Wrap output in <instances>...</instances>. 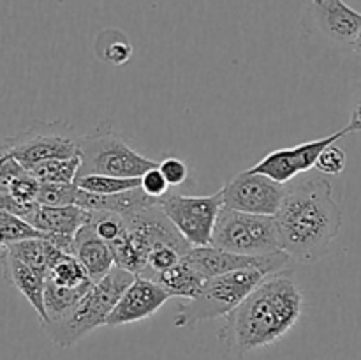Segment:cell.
Listing matches in <instances>:
<instances>
[{"label":"cell","instance_id":"cell-28","mask_svg":"<svg viewBox=\"0 0 361 360\" xmlns=\"http://www.w3.org/2000/svg\"><path fill=\"white\" fill-rule=\"evenodd\" d=\"M76 184H41L37 203L48 207H63V205H76Z\"/></svg>","mask_w":361,"mask_h":360},{"label":"cell","instance_id":"cell-5","mask_svg":"<svg viewBox=\"0 0 361 360\" xmlns=\"http://www.w3.org/2000/svg\"><path fill=\"white\" fill-rule=\"evenodd\" d=\"M270 272L263 268H243L229 274L204 279L196 296L180 304L175 327H192L201 321L228 316Z\"/></svg>","mask_w":361,"mask_h":360},{"label":"cell","instance_id":"cell-20","mask_svg":"<svg viewBox=\"0 0 361 360\" xmlns=\"http://www.w3.org/2000/svg\"><path fill=\"white\" fill-rule=\"evenodd\" d=\"M152 281L159 282L171 295V299L173 296H178V299L189 300L196 296V293L200 292V288L204 282V277L200 272H196V268L185 258H182L175 267L157 274Z\"/></svg>","mask_w":361,"mask_h":360},{"label":"cell","instance_id":"cell-2","mask_svg":"<svg viewBox=\"0 0 361 360\" xmlns=\"http://www.w3.org/2000/svg\"><path fill=\"white\" fill-rule=\"evenodd\" d=\"M303 306V292L291 270L271 272L226 316L222 341L242 355L275 344L296 327Z\"/></svg>","mask_w":361,"mask_h":360},{"label":"cell","instance_id":"cell-35","mask_svg":"<svg viewBox=\"0 0 361 360\" xmlns=\"http://www.w3.org/2000/svg\"><path fill=\"white\" fill-rule=\"evenodd\" d=\"M2 161H4V155H0V166H2Z\"/></svg>","mask_w":361,"mask_h":360},{"label":"cell","instance_id":"cell-25","mask_svg":"<svg viewBox=\"0 0 361 360\" xmlns=\"http://www.w3.org/2000/svg\"><path fill=\"white\" fill-rule=\"evenodd\" d=\"M49 281H53L59 286H67V288H78V286L88 284L94 282L88 274L85 272L83 265L78 261L76 256L73 254H63L48 274Z\"/></svg>","mask_w":361,"mask_h":360},{"label":"cell","instance_id":"cell-4","mask_svg":"<svg viewBox=\"0 0 361 360\" xmlns=\"http://www.w3.org/2000/svg\"><path fill=\"white\" fill-rule=\"evenodd\" d=\"M126 217V232L116 242L109 244L115 254V265L140 275L147 267L152 249L157 246H173L185 256L192 246L183 239L168 215L155 203Z\"/></svg>","mask_w":361,"mask_h":360},{"label":"cell","instance_id":"cell-17","mask_svg":"<svg viewBox=\"0 0 361 360\" xmlns=\"http://www.w3.org/2000/svg\"><path fill=\"white\" fill-rule=\"evenodd\" d=\"M90 221V210L80 205H63V207H48L39 205L28 222L42 235H67L76 236L81 226Z\"/></svg>","mask_w":361,"mask_h":360},{"label":"cell","instance_id":"cell-24","mask_svg":"<svg viewBox=\"0 0 361 360\" xmlns=\"http://www.w3.org/2000/svg\"><path fill=\"white\" fill-rule=\"evenodd\" d=\"M80 189L95 194H116L141 187V176H113V175H85L74 179Z\"/></svg>","mask_w":361,"mask_h":360},{"label":"cell","instance_id":"cell-23","mask_svg":"<svg viewBox=\"0 0 361 360\" xmlns=\"http://www.w3.org/2000/svg\"><path fill=\"white\" fill-rule=\"evenodd\" d=\"M81 157L80 154L67 159H48L39 164L32 166L28 172L41 184H74L78 172H80Z\"/></svg>","mask_w":361,"mask_h":360},{"label":"cell","instance_id":"cell-9","mask_svg":"<svg viewBox=\"0 0 361 360\" xmlns=\"http://www.w3.org/2000/svg\"><path fill=\"white\" fill-rule=\"evenodd\" d=\"M159 205L190 246H210L215 221L224 207L221 191L212 196H187L171 189Z\"/></svg>","mask_w":361,"mask_h":360},{"label":"cell","instance_id":"cell-10","mask_svg":"<svg viewBox=\"0 0 361 360\" xmlns=\"http://www.w3.org/2000/svg\"><path fill=\"white\" fill-rule=\"evenodd\" d=\"M222 203L228 208L261 215H275L286 194V184L250 169L238 173L221 187Z\"/></svg>","mask_w":361,"mask_h":360},{"label":"cell","instance_id":"cell-6","mask_svg":"<svg viewBox=\"0 0 361 360\" xmlns=\"http://www.w3.org/2000/svg\"><path fill=\"white\" fill-rule=\"evenodd\" d=\"M80 157L81 164L76 176H141L148 169L159 166L130 148L108 124H101L90 133L80 134Z\"/></svg>","mask_w":361,"mask_h":360},{"label":"cell","instance_id":"cell-31","mask_svg":"<svg viewBox=\"0 0 361 360\" xmlns=\"http://www.w3.org/2000/svg\"><path fill=\"white\" fill-rule=\"evenodd\" d=\"M141 189L148 194V196L155 198V200H161L162 196L171 191V186L168 184L166 176L162 175V172L159 169V166L148 169L147 173L141 175Z\"/></svg>","mask_w":361,"mask_h":360},{"label":"cell","instance_id":"cell-1","mask_svg":"<svg viewBox=\"0 0 361 360\" xmlns=\"http://www.w3.org/2000/svg\"><path fill=\"white\" fill-rule=\"evenodd\" d=\"M282 251L302 263L317 261L338 236L342 214L331 182L319 172H305L286 184L275 214Z\"/></svg>","mask_w":361,"mask_h":360},{"label":"cell","instance_id":"cell-27","mask_svg":"<svg viewBox=\"0 0 361 360\" xmlns=\"http://www.w3.org/2000/svg\"><path fill=\"white\" fill-rule=\"evenodd\" d=\"M88 224L108 244L116 242L123 235V232H126V217L122 214H116V212H90Z\"/></svg>","mask_w":361,"mask_h":360},{"label":"cell","instance_id":"cell-29","mask_svg":"<svg viewBox=\"0 0 361 360\" xmlns=\"http://www.w3.org/2000/svg\"><path fill=\"white\" fill-rule=\"evenodd\" d=\"M183 258V254L180 253L176 247L173 246H157L155 249H152L150 256H148L147 267L141 272V277L154 279L155 275L161 274V272L168 270V268L175 267L180 260Z\"/></svg>","mask_w":361,"mask_h":360},{"label":"cell","instance_id":"cell-26","mask_svg":"<svg viewBox=\"0 0 361 360\" xmlns=\"http://www.w3.org/2000/svg\"><path fill=\"white\" fill-rule=\"evenodd\" d=\"M34 236H44L41 232L34 228L30 222L11 212L0 208V249L9 244L20 242L25 239H34Z\"/></svg>","mask_w":361,"mask_h":360},{"label":"cell","instance_id":"cell-12","mask_svg":"<svg viewBox=\"0 0 361 360\" xmlns=\"http://www.w3.org/2000/svg\"><path fill=\"white\" fill-rule=\"evenodd\" d=\"M183 258L204 279L243 270V268H263L271 274V272L282 270L286 263L291 260V256L286 251H277V253L264 254V256H245V254L231 253V251L214 246L192 247Z\"/></svg>","mask_w":361,"mask_h":360},{"label":"cell","instance_id":"cell-32","mask_svg":"<svg viewBox=\"0 0 361 360\" xmlns=\"http://www.w3.org/2000/svg\"><path fill=\"white\" fill-rule=\"evenodd\" d=\"M159 169H161L162 175L166 176V180H168V184L171 186V189L182 186L187 180V176H189L187 162L178 157H166L164 161L159 164Z\"/></svg>","mask_w":361,"mask_h":360},{"label":"cell","instance_id":"cell-30","mask_svg":"<svg viewBox=\"0 0 361 360\" xmlns=\"http://www.w3.org/2000/svg\"><path fill=\"white\" fill-rule=\"evenodd\" d=\"M345 164H348L345 152L341 147H337V143H331L321 152L314 168L323 175H341L345 169Z\"/></svg>","mask_w":361,"mask_h":360},{"label":"cell","instance_id":"cell-11","mask_svg":"<svg viewBox=\"0 0 361 360\" xmlns=\"http://www.w3.org/2000/svg\"><path fill=\"white\" fill-rule=\"evenodd\" d=\"M349 133H351V129L345 126L344 129L337 131V133L330 134V136L319 138L316 141H307V143H300L291 148H279V150H274L268 155H264L256 166L250 168V172L263 173V175L270 176V179L277 180V182L288 184L298 175H302V173L314 169L321 152L328 145L337 143L341 138H344Z\"/></svg>","mask_w":361,"mask_h":360},{"label":"cell","instance_id":"cell-3","mask_svg":"<svg viewBox=\"0 0 361 360\" xmlns=\"http://www.w3.org/2000/svg\"><path fill=\"white\" fill-rule=\"evenodd\" d=\"M134 279H136V274L115 265L101 281L90 286L83 299L66 318L49 321L42 325V328L60 348L74 346L95 328L106 325L116 302L123 295V292L133 284Z\"/></svg>","mask_w":361,"mask_h":360},{"label":"cell","instance_id":"cell-34","mask_svg":"<svg viewBox=\"0 0 361 360\" xmlns=\"http://www.w3.org/2000/svg\"><path fill=\"white\" fill-rule=\"evenodd\" d=\"M353 49H355L356 53H358V55H361V30H360V34H358V37H356V41L353 42Z\"/></svg>","mask_w":361,"mask_h":360},{"label":"cell","instance_id":"cell-7","mask_svg":"<svg viewBox=\"0 0 361 360\" xmlns=\"http://www.w3.org/2000/svg\"><path fill=\"white\" fill-rule=\"evenodd\" d=\"M210 246L245 256H264L282 251L275 215L249 214L228 207L219 212Z\"/></svg>","mask_w":361,"mask_h":360},{"label":"cell","instance_id":"cell-15","mask_svg":"<svg viewBox=\"0 0 361 360\" xmlns=\"http://www.w3.org/2000/svg\"><path fill=\"white\" fill-rule=\"evenodd\" d=\"M0 265H2L4 279L11 286L18 289L25 299L28 300L34 311L37 313L39 321H46V309H44V286L46 275L35 268L28 267L27 263L14 258L13 254L7 253L6 249H0Z\"/></svg>","mask_w":361,"mask_h":360},{"label":"cell","instance_id":"cell-22","mask_svg":"<svg viewBox=\"0 0 361 360\" xmlns=\"http://www.w3.org/2000/svg\"><path fill=\"white\" fill-rule=\"evenodd\" d=\"M133 42L122 30L108 28L95 41V53L99 59L111 66H123L133 56Z\"/></svg>","mask_w":361,"mask_h":360},{"label":"cell","instance_id":"cell-19","mask_svg":"<svg viewBox=\"0 0 361 360\" xmlns=\"http://www.w3.org/2000/svg\"><path fill=\"white\" fill-rule=\"evenodd\" d=\"M7 253L13 254L14 258H18L20 261L27 263L28 267L35 268V270L42 272V274L48 277L49 270L53 268V265L63 256L62 249L55 246V244L49 242L44 236H34V239H25L20 242L9 244V246L2 247Z\"/></svg>","mask_w":361,"mask_h":360},{"label":"cell","instance_id":"cell-13","mask_svg":"<svg viewBox=\"0 0 361 360\" xmlns=\"http://www.w3.org/2000/svg\"><path fill=\"white\" fill-rule=\"evenodd\" d=\"M169 299H171V295L159 282L136 275L133 284L123 292V295L116 302L106 325L108 327H122V325L147 320V318L154 316Z\"/></svg>","mask_w":361,"mask_h":360},{"label":"cell","instance_id":"cell-16","mask_svg":"<svg viewBox=\"0 0 361 360\" xmlns=\"http://www.w3.org/2000/svg\"><path fill=\"white\" fill-rule=\"evenodd\" d=\"M74 256L83 265L85 272L94 282L101 281L115 267V254L111 246L102 240L90 224H85L78 229L74 236Z\"/></svg>","mask_w":361,"mask_h":360},{"label":"cell","instance_id":"cell-14","mask_svg":"<svg viewBox=\"0 0 361 360\" xmlns=\"http://www.w3.org/2000/svg\"><path fill=\"white\" fill-rule=\"evenodd\" d=\"M310 16L317 28L338 44H353L361 30V13L344 0H312Z\"/></svg>","mask_w":361,"mask_h":360},{"label":"cell","instance_id":"cell-21","mask_svg":"<svg viewBox=\"0 0 361 360\" xmlns=\"http://www.w3.org/2000/svg\"><path fill=\"white\" fill-rule=\"evenodd\" d=\"M92 284H94V282L78 286V288H67V286L55 284V282L49 281V279L46 277V286H44L46 321L41 325H46L49 323V321H56L66 318L67 314L78 306V302L83 299V295L90 289Z\"/></svg>","mask_w":361,"mask_h":360},{"label":"cell","instance_id":"cell-33","mask_svg":"<svg viewBox=\"0 0 361 360\" xmlns=\"http://www.w3.org/2000/svg\"><path fill=\"white\" fill-rule=\"evenodd\" d=\"M348 127L351 129V133H361V88L358 92V97H356L355 108H353L351 120H349Z\"/></svg>","mask_w":361,"mask_h":360},{"label":"cell","instance_id":"cell-18","mask_svg":"<svg viewBox=\"0 0 361 360\" xmlns=\"http://www.w3.org/2000/svg\"><path fill=\"white\" fill-rule=\"evenodd\" d=\"M155 203H159V200L148 196L141 187L123 191V193H116V194H95L78 187L76 205H80V207L87 208V210L90 212L106 210V212H116V214L127 215Z\"/></svg>","mask_w":361,"mask_h":360},{"label":"cell","instance_id":"cell-8","mask_svg":"<svg viewBox=\"0 0 361 360\" xmlns=\"http://www.w3.org/2000/svg\"><path fill=\"white\" fill-rule=\"evenodd\" d=\"M4 154L30 169L48 159H67L80 154V134L66 120L34 122L28 129L0 140V155Z\"/></svg>","mask_w":361,"mask_h":360}]
</instances>
